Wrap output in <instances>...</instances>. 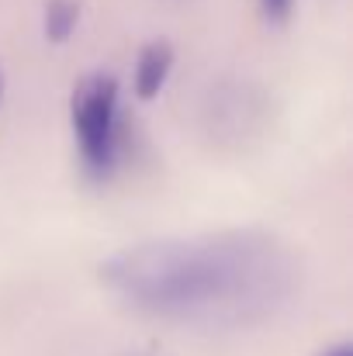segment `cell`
I'll return each instance as SVG.
<instances>
[{"label":"cell","mask_w":353,"mask_h":356,"mask_svg":"<svg viewBox=\"0 0 353 356\" xmlns=\"http://www.w3.org/2000/svg\"><path fill=\"white\" fill-rule=\"evenodd\" d=\"M70 118L87 173L108 177L121 156V90L108 73H91L73 87Z\"/></svg>","instance_id":"obj_2"},{"label":"cell","mask_w":353,"mask_h":356,"mask_svg":"<svg viewBox=\"0 0 353 356\" xmlns=\"http://www.w3.org/2000/svg\"><path fill=\"white\" fill-rule=\"evenodd\" d=\"M322 356H350V346H336V350H329V353Z\"/></svg>","instance_id":"obj_6"},{"label":"cell","mask_w":353,"mask_h":356,"mask_svg":"<svg viewBox=\"0 0 353 356\" xmlns=\"http://www.w3.org/2000/svg\"><path fill=\"white\" fill-rule=\"evenodd\" d=\"M0 101H3V70H0Z\"/></svg>","instance_id":"obj_7"},{"label":"cell","mask_w":353,"mask_h":356,"mask_svg":"<svg viewBox=\"0 0 353 356\" xmlns=\"http://www.w3.org/2000/svg\"><path fill=\"white\" fill-rule=\"evenodd\" d=\"M101 280L125 305L166 322L249 325L295 298L298 259L270 232L222 229L118 249Z\"/></svg>","instance_id":"obj_1"},{"label":"cell","mask_w":353,"mask_h":356,"mask_svg":"<svg viewBox=\"0 0 353 356\" xmlns=\"http://www.w3.org/2000/svg\"><path fill=\"white\" fill-rule=\"evenodd\" d=\"M170 70H173V49H170V42H149V45H142V52L135 59V94L146 97V101L156 97L159 87L166 83Z\"/></svg>","instance_id":"obj_3"},{"label":"cell","mask_w":353,"mask_h":356,"mask_svg":"<svg viewBox=\"0 0 353 356\" xmlns=\"http://www.w3.org/2000/svg\"><path fill=\"white\" fill-rule=\"evenodd\" d=\"M80 21V3L77 0H52L45 7V35L52 42H66L70 31L77 28Z\"/></svg>","instance_id":"obj_4"},{"label":"cell","mask_w":353,"mask_h":356,"mask_svg":"<svg viewBox=\"0 0 353 356\" xmlns=\"http://www.w3.org/2000/svg\"><path fill=\"white\" fill-rule=\"evenodd\" d=\"M260 3H263L267 17H274V21H284L288 10H291V0H260Z\"/></svg>","instance_id":"obj_5"}]
</instances>
